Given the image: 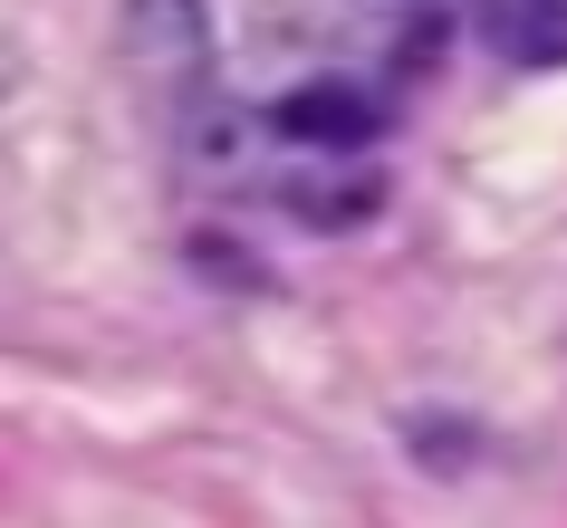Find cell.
Returning <instances> with one entry per match:
<instances>
[{"label": "cell", "mask_w": 567, "mask_h": 528, "mask_svg": "<svg viewBox=\"0 0 567 528\" xmlns=\"http://www.w3.org/2000/svg\"><path fill=\"white\" fill-rule=\"evenodd\" d=\"M269 193L308 231H365L385 211V164H365V154H299V164H279Z\"/></svg>", "instance_id": "obj_1"}, {"label": "cell", "mask_w": 567, "mask_h": 528, "mask_svg": "<svg viewBox=\"0 0 567 528\" xmlns=\"http://www.w3.org/2000/svg\"><path fill=\"white\" fill-rule=\"evenodd\" d=\"M125 59L164 87V106L212 87V10L203 0H125Z\"/></svg>", "instance_id": "obj_2"}, {"label": "cell", "mask_w": 567, "mask_h": 528, "mask_svg": "<svg viewBox=\"0 0 567 528\" xmlns=\"http://www.w3.org/2000/svg\"><path fill=\"white\" fill-rule=\"evenodd\" d=\"M279 135L299 154H375V135H385V96L365 87V77H308V87L279 96Z\"/></svg>", "instance_id": "obj_3"}, {"label": "cell", "mask_w": 567, "mask_h": 528, "mask_svg": "<svg viewBox=\"0 0 567 528\" xmlns=\"http://www.w3.org/2000/svg\"><path fill=\"white\" fill-rule=\"evenodd\" d=\"M462 30L501 68H538L567 59V0H462Z\"/></svg>", "instance_id": "obj_4"}, {"label": "cell", "mask_w": 567, "mask_h": 528, "mask_svg": "<svg viewBox=\"0 0 567 528\" xmlns=\"http://www.w3.org/2000/svg\"><path fill=\"white\" fill-rule=\"evenodd\" d=\"M240 106L221 87H193V96H174V145H183V164L193 174H221V164H240Z\"/></svg>", "instance_id": "obj_5"}, {"label": "cell", "mask_w": 567, "mask_h": 528, "mask_svg": "<svg viewBox=\"0 0 567 528\" xmlns=\"http://www.w3.org/2000/svg\"><path fill=\"white\" fill-rule=\"evenodd\" d=\"M365 20H423V10H443V0H357Z\"/></svg>", "instance_id": "obj_6"}]
</instances>
